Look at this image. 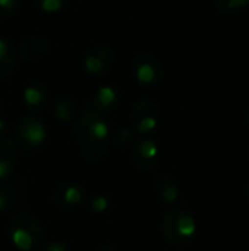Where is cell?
<instances>
[{"label": "cell", "instance_id": "1", "mask_svg": "<svg viewBox=\"0 0 249 251\" xmlns=\"http://www.w3.org/2000/svg\"><path fill=\"white\" fill-rule=\"evenodd\" d=\"M75 137L81 154L88 162L101 160L109 150V125L104 116L85 104L84 113L75 122Z\"/></svg>", "mask_w": 249, "mask_h": 251}, {"label": "cell", "instance_id": "2", "mask_svg": "<svg viewBox=\"0 0 249 251\" xmlns=\"http://www.w3.org/2000/svg\"><path fill=\"white\" fill-rule=\"evenodd\" d=\"M161 235L173 247H186L197 235V222L183 209L169 210L161 219Z\"/></svg>", "mask_w": 249, "mask_h": 251}, {"label": "cell", "instance_id": "3", "mask_svg": "<svg viewBox=\"0 0 249 251\" xmlns=\"http://www.w3.org/2000/svg\"><path fill=\"white\" fill-rule=\"evenodd\" d=\"M9 237L18 250L34 251L41 244L43 226L31 213H21L10 221Z\"/></svg>", "mask_w": 249, "mask_h": 251}, {"label": "cell", "instance_id": "4", "mask_svg": "<svg viewBox=\"0 0 249 251\" xmlns=\"http://www.w3.org/2000/svg\"><path fill=\"white\" fill-rule=\"evenodd\" d=\"M131 71L139 85L153 88L157 87L164 75L161 62L151 53H138L131 62Z\"/></svg>", "mask_w": 249, "mask_h": 251}, {"label": "cell", "instance_id": "5", "mask_svg": "<svg viewBox=\"0 0 249 251\" xmlns=\"http://www.w3.org/2000/svg\"><path fill=\"white\" fill-rule=\"evenodd\" d=\"M47 129L43 121L37 116H23L16 125V144L26 151H34L44 144Z\"/></svg>", "mask_w": 249, "mask_h": 251}, {"label": "cell", "instance_id": "6", "mask_svg": "<svg viewBox=\"0 0 249 251\" xmlns=\"http://www.w3.org/2000/svg\"><path fill=\"white\" fill-rule=\"evenodd\" d=\"M158 106L151 100H139L136 101L131 112L129 121L132 128L139 134H148L157 128L158 124Z\"/></svg>", "mask_w": 249, "mask_h": 251}, {"label": "cell", "instance_id": "7", "mask_svg": "<svg viewBox=\"0 0 249 251\" xmlns=\"http://www.w3.org/2000/svg\"><path fill=\"white\" fill-rule=\"evenodd\" d=\"M132 162L134 165L141 169V171H151L157 166L158 157H160V150L156 141L151 138L142 137L135 141L131 150Z\"/></svg>", "mask_w": 249, "mask_h": 251}, {"label": "cell", "instance_id": "8", "mask_svg": "<svg viewBox=\"0 0 249 251\" xmlns=\"http://www.w3.org/2000/svg\"><path fill=\"white\" fill-rule=\"evenodd\" d=\"M116 60V53L110 47L98 46L91 49L84 56V69L90 75H103L107 74Z\"/></svg>", "mask_w": 249, "mask_h": 251}, {"label": "cell", "instance_id": "9", "mask_svg": "<svg viewBox=\"0 0 249 251\" xmlns=\"http://www.w3.org/2000/svg\"><path fill=\"white\" fill-rule=\"evenodd\" d=\"M85 199V190L81 185L62 182L51 191V201L59 207H75L79 206Z\"/></svg>", "mask_w": 249, "mask_h": 251}, {"label": "cell", "instance_id": "10", "mask_svg": "<svg viewBox=\"0 0 249 251\" xmlns=\"http://www.w3.org/2000/svg\"><path fill=\"white\" fill-rule=\"evenodd\" d=\"M48 51V41L43 35H28L18 46V56L22 60L34 62Z\"/></svg>", "mask_w": 249, "mask_h": 251}, {"label": "cell", "instance_id": "11", "mask_svg": "<svg viewBox=\"0 0 249 251\" xmlns=\"http://www.w3.org/2000/svg\"><path fill=\"white\" fill-rule=\"evenodd\" d=\"M119 101V91L114 87L110 85H104L101 88H98L92 99L87 103L94 112H97L98 115L104 116L106 113L112 112L116 104Z\"/></svg>", "mask_w": 249, "mask_h": 251}, {"label": "cell", "instance_id": "12", "mask_svg": "<svg viewBox=\"0 0 249 251\" xmlns=\"http://www.w3.org/2000/svg\"><path fill=\"white\" fill-rule=\"evenodd\" d=\"M25 199L23 190L12 182L0 181V212H7L22 206Z\"/></svg>", "mask_w": 249, "mask_h": 251}, {"label": "cell", "instance_id": "13", "mask_svg": "<svg viewBox=\"0 0 249 251\" xmlns=\"http://www.w3.org/2000/svg\"><path fill=\"white\" fill-rule=\"evenodd\" d=\"M154 190H156L158 199L167 206L175 204L179 199V187L175 182V179L167 174H160L156 176Z\"/></svg>", "mask_w": 249, "mask_h": 251}, {"label": "cell", "instance_id": "14", "mask_svg": "<svg viewBox=\"0 0 249 251\" xmlns=\"http://www.w3.org/2000/svg\"><path fill=\"white\" fill-rule=\"evenodd\" d=\"M18 156V144L10 138H0V181L12 172Z\"/></svg>", "mask_w": 249, "mask_h": 251}, {"label": "cell", "instance_id": "15", "mask_svg": "<svg viewBox=\"0 0 249 251\" xmlns=\"http://www.w3.org/2000/svg\"><path fill=\"white\" fill-rule=\"evenodd\" d=\"M23 101L26 104V107L32 112H38L44 107L45 101H47V91L45 88L38 84V82H32L29 84L25 90H23Z\"/></svg>", "mask_w": 249, "mask_h": 251}, {"label": "cell", "instance_id": "16", "mask_svg": "<svg viewBox=\"0 0 249 251\" xmlns=\"http://www.w3.org/2000/svg\"><path fill=\"white\" fill-rule=\"evenodd\" d=\"M76 103L69 96H59L53 101V115L60 122H69L76 116Z\"/></svg>", "mask_w": 249, "mask_h": 251}, {"label": "cell", "instance_id": "17", "mask_svg": "<svg viewBox=\"0 0 249 251\" xmlns=\"http://www.w3.org/2000/svg\"><path fill=\"white\" fill-rule=\"evenodd\" d=\"M16 63V50L13 44L4 38H0V79L12 74Z\"/></svg>", "mask_w": 249, "mask_h": 251}, {"label": "cell", "instance_id": "18", "mask_svg": "<svg viewBox=\"0 0 249 251\" xmlns=\"http://www.w3.org/2000/svg\"><path fill=\"white\" fill-rule=\"evenodd\" d=\"M34 3L43 13H57L68 6L69 0H34Z\"/></svg>", "mask_w": 249, "mask_h": 251}, {"label": "cell", "instance_id": "19", "mask_svg": "<svg viewBox=\"0 0 249 251\" xmlns=\"http://www.w3.org/2000/svg\"><path fill=\"white\" fill-rule=\"evenodd\" d=\"M216 7L222 13H235L249 4V0H214Z\"/></svg>", "mask_w": 249, "mask_h": 251}, {"label": "cell", "instance_id": "20", "mask_svg": "<svg viewBox=\"0 0 249 251\" xmlns=\"http://www.w3.org/2000/svg\"><path fill=\"white\" fill-rule=\"evenodd\" d=\"M21 7V0H0V18L15 15Z\"/></svg>", "mask_w": 249, "mask_h": 251}, {"label": "cell", "instance_id": "21", "mask_svg": "<svg viewBox=\"0 0 249 251\" xmlns=\"http://www.w3.org/2000/svg\"><path fill=\"white\" fill-rule=\"evenodd\" d=\"M90 209L95 213H103L109 209V199L104 196H97L90 201Z\"/></svg>", "mask_w": 249, "mask_h": 251}, {"label": "cell", "instance_id": "22", "mask_svg": "<svg viewBox=\"0 0 249 251\" xmlns=\"http://www.w3.org/2000/svg\"><path fill=\"white\" fill-rule=\"evenodd\" d=\"M131 138H132V132H131V129H128V128H122L120 131H117V134H116V137H114V144L119 147H123V146H128V143L131 141Z\"/></svg>", "mask_w": 249, "mask_h": 251}, {"label": "cell", "instance_id": "23", "mask_svg": "<svg viewBox=\"0 0 249 251\" xmlns=\"http://www.w3.org/2000/svg\"><path fill=\"white\" fill-rule=\"evenodd\" d=\"M40 251H69L63 244L60 243H56V241H50V243H45L44 246H41Z\"/></svg>", "mask_w": 249, "mask_h": 251}, {"label": "cell", "instance_id": "24", "mask_svg": "<svg viewBox=\"0 0 249 251\" xmlns=\"http://www.w3.org/2000/svg\"><path fill=\"white\" fill-rule=\"evenodd\" d=\"M6 131H7V125H6V122H4V121H1V119H0V135H1V134H4Z\"/></svg>", "mask_w": 249, "mask_h": 251}, {"label": "cell", "instance_id": "25", "mask_svg": "<svg viewBox=\"0 0 249 251\" xmlns=\"http://www.w3.org/2000/svg\"><path fill=\"white\" fill-rule=\"evenodd\" d=\"M97 251H116L112 246H109V244H104V246H101L100 249H97Z\"/></svg>", "mask_w": 249, "mask_h": 251}, {"label": "cell", "instance_id": "26", "mask_svg": "<svg viewBox=\"0 0 249 251\" xmlns=\"http://www.w3.org/2000/svg\"><path fill=\"white\" fill-rule=\"evenodd\" d=\"M245 122H247V125L249 126V106L248 109L245 110Z\"/></svg>", "mask_w": 249, "mask_h": 251}, {"label": "cell", "instance_id": "27", "mask_svg": "<svg viewBox=\"0 0 249 251\" xmlns=\"http://www.w3.org/2000/svg\"><path fill=\"white\" fill-rule=\"evenodd\" d=\"M248 200H249V185H248Z\"/></svg>", "mask_w": 249, "mask_h": 251}, {"label": "cell", "instance_id": "28", "mask_svg": "<svg viewBox=\"0 0 249 251\" xmlns=\"http://www.w3.org/2000/svg\"><path fill=\"white\" fill-rule=\"evenodd\" d=\"M248 157H249V149H248Z\"/></svg>", "mask_w": 249, "mask_h": 251}]
</instances>
